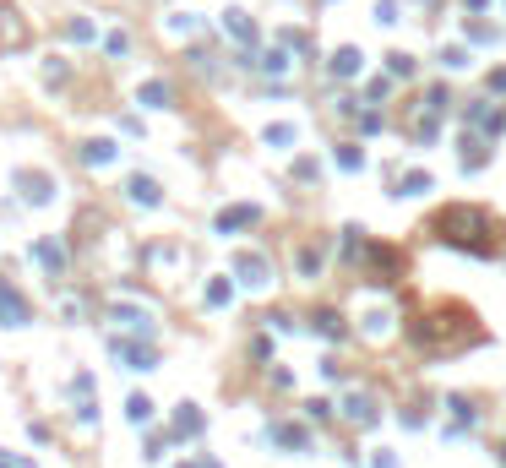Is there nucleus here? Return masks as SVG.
<instances>
[{"mask_svg": "<svg viewBox=\"0 0 506 468\" xmlns=\"http://www.w3.org/2000/svg\"><path fill=\"white\" fill-rule=\"evenodd\" d=\"M343 408H348V419H360V425H370V419H376V403H370V398H360V392H354Z\"/></svg>", "mask_w": 506, "mask_h": 468, "instance_id": "obj_1", "label": "nucleus"}, {"mask_svg": "<svg viewBox=\"0 0 506 468\" xmlns=\"http://www.w3.org/2000/svg\"><path fill=\"white\" fill-rule=\"evenodd\" d=\"M360 65H365V55H360V49H343V55H338V77H354Z\"/></svg>", "mask_w": 506, "mask_h": 468, "instance_id": "obj_2", "label": "nucleus"}, {"mask_svg": "<svg viewBox=\"0 0 506 468\" xmlns=\"http://www.w3.org/2000/svg\"><path fill=\"white\" fill-rule=\"evenodd\" d=\"M316 327H322L327 338H343V322H338V316H332V310H322V316H316Z\"/></svg>", "mask_w": 506, "mask_h": 468, "instance_id": "obj_3", "label": "nucleus"}, {"mask_svg": "<svg viewBox=\"0 0 506 468\" xmlns=\"http://www.w3.org/2000/svg\"><path fill=\"white\" fill-rule=\"evenodd\" d=\"M338 163H343V169H365V153H354V147H343V153H338Z\"/></svg>", "mask_w": 506, "mask_h": 468, "instance_id": "obj_4", "label": "nucleus"}]
</instances>
